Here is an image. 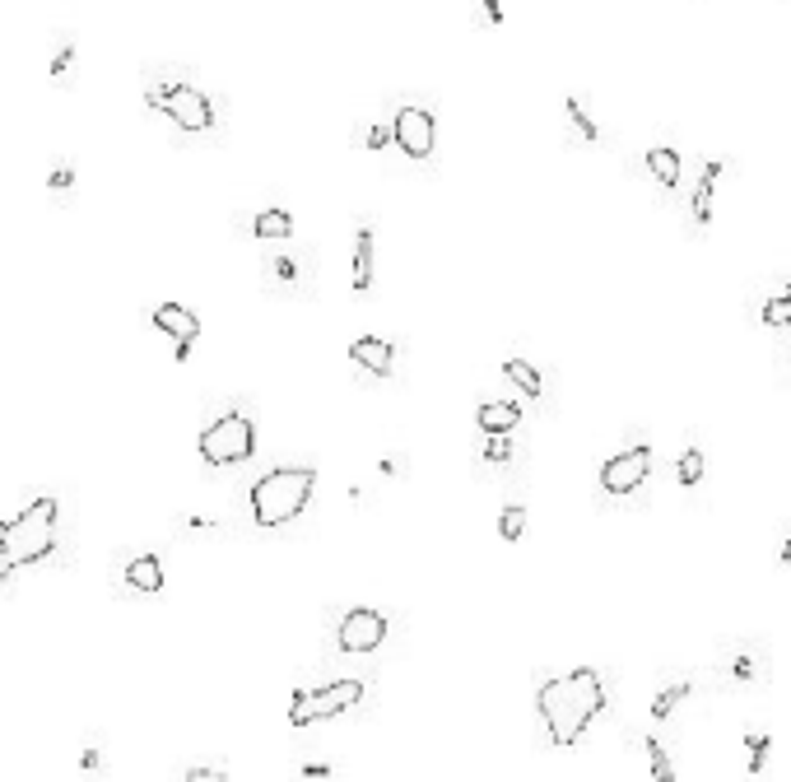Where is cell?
Returning a JSON list of instances; mask_svg holds the SVG:
<instances>
[{
  "label": "cell",
  "mask_w": 791,
  "mask_h": 782,
  "mask_svg": "<svg viewBox=\"0 0 791 782\" xmlns=\"http://www.w3.org/2000/svg\"><path fill=\"white\" fill-rule=\"evenodd\" d=\"M536 708H540V717H545L550 745H559V750L577 745V741H582V731L605 713V680H601V671H596V666H582V671L540 680Z\"/></svg>",
  "instance_id": "1"
},
{
  "label": "cell",
  "mask_w": 791,
  "mask_h": 782,
  "mask_svg": "<svg viewBox=\"0 0 791 782\" xmlns=\"http://www.w3.org/2000/svg\"><path fill=\"white\" fill-rule=\"evenodd\" d=\"M56 526H61V508H56L52 494L33 499L24 513L14 517V522H5V531H0V568L42 564L56 550Z\"/></svg>",
  "instance_id": "2"
},
{
  "label": "cell",
  "mask_w": 791,
  "mask_h": 782,
  "mask_svg": "<svg viewBox=\"0 0 791 782\" xmlns=\"http://www.w3.org/2000/svg\"><path fill=\"white\" fill-rule=\"evenodd\" d=\"M317 489V471L312 466H275L252 485L247 503H252V522L256 526H284L294 522L303 508L312 503Z\"/></svg>",
  "instance_id": "3"
},
{
  "label": "cell",
  "mask_w": 791,
  "mask_h": 782,
  "mask_svg": "<svg viewBox=\"0 0 791 782\" xmlns=\"http://www.w3.org/2000/svg\"><path fill=\"white\" fill-rule=\"evenodd\" d=\"M256 452V424L238 410L219 415L215 424L201 429V461L205 466H238Z\"/></svg>",
  "instance_id": "4"
},
{
  "label": "cell",
  "mask_w": 791,
  "mask_h": 782,
  "mask_svg": "<svg viewBox=\"0 0 791 782\" xmlns=\"http://www.w3.org/2000/svg\"><path fill=\"white\" fill-rule=\"evenodd\" d=\"M149 108L163 112L177 131H187V135H201L215 126V103L196 84H154L149 89Z\"/></svg>",
  "instance_id": "5"
},
{
  "label": "cell",
  "mask_w": 791,
  "mask_h": 782,
  "mask_svg": "<svg viewBox=\"0 0 791 782\" xmlns=\"http://www.w3.org/2000/svg\"><path fill=\"white\" fill-rule=\"evenodd\" d=\"M363 703V680H336V685L322 689H298L294 703H289V722L294 727H312V722H326V717H340L349 708Z\"/></svg>",
  "instance_id": "6"
},
{
  "label": "cell",
  "mask_w": 791,
  "mask_h": 782,
  "mask_svg": "<svg viewBox=\"0 0 791 782\" xmlns=\"http://www.w3.org/2000/svg\"><path fill=\"white\" fill-rule=\"evenodd\" d=\"M652 475V447H629V452H615L610 461H601V489L605 494H638Z\"/></svg>",
  "instance_id": "7"
},
{
  "label": "cell",
  "mask_w": 791,
  "mask_h": 782,
  "mask_svg": "<svg viewBox=\"0 0 791 782\" xmlns=\"http://www.w3.org/2000/svg\"><path fill=\"white\" fill-rule=\"evenodd\" d=\"M391 131H396V149L405 159H429L433 145H438V122H433L429 108L419 103H405L396 117H391Z\"/></svg>",
  "instance_id": "8"
},
{
  "label": "cell",
  "mask_w": 791,
  "mask_h": 782,
  "mask_svg": "<svg viewBox=\"0 0 791 782\" xmlns=\"http://www.w3.org/2000/svg\"><path fill=\"white\" fill-rule=\"evenodd\" d=\"M336 638H340V652H354V657L377 652L382 648V638H387V615H382V610H368V606L345 610Z\"/></svg>",
  "instance_id": "9"
},
{
  "label": "cell",
  "mask_w": 791,
  "mask_h": 782,
  "mask_svg": "<svg viewBox=\"0 0 791 782\" xmlns=\"http://www.w3.org/2000/svg\"><path fill=\"white\" fill-rule=\"evenodd\" d=\"M266 289L284 298H312L317 289V275H312V261L303 257H270L266 261Z\"/></svg>",
  "instance_id": "10"
},
{
  "label": "cell",
  "mask_w": 791,
  "mask_h": 782,
  "mask_svg": "<svg viewBox=\"0 0 791 782\" xmlns=\"http://www.w3.org/2000/svg\"><path fill=\"white\" fill-rule=\"evenodd\" d=\"M154 326H159L163 336H173L177 359H187L196 336H201V317L191 308H182V303H159V308H154Z\"/></svg>",
  "instance_id": "11"
},
{
  "label": "cell",
  "mask_w": 791,
  "mask_h": 782,
  "mask_svg": "<svg viewBox=\"0 0 791 782\" xmlns=\"http://www.w3.org/2000/svg\"><path fill=\"white\" fill-rule=\"evenodd\" d=\"M722 671H726L731 685H764L768 680V648L764 643H740Z\"/></svg>",
  "instance_id": "12"
},
{
  "label": "cell",
  "mask_w": 791,
  "mask_h": 782,
  "mask_svg": "<svg viewBox=\"0 0 791 782\" xmlns=\"http://www.w3.org/2000/svg\"><path fill=\"white\" fill-rule=\"evenodd\" d=\"M349 359L359 368H368V373H377V378H387L391 364H396V350H391V340H382V336H359L349 345Z\"/></svg>",
  "instance_id": "13"
},
{
  "label": "cell",
  "mask_w": 791,
  "mask_h": 782,
  "mask_svg": "<svg viewBox=\"0 0 791 782\" xmlns=\"http://www.w3.org/2000/svg\"><path fill=\"white\" fill-rule=\"evenodd\" d=\"M373 252H377L373 219H359V233H354V294L359 298L373 289Z\"/></svg>",
  "instance_id": "14"
},
{
  "label": "cell",
  "mask_w": 791,
  "mask_h": 782,
  "mask_svg": "<svg viewBox=\"0 0 791 782\" xmlns=\"http://www.w3.org/2000/svg\"><path fill=\"white\" fill-rule=\"evenodd\" d=\"M126 587H131V592H145V596H159L163 592V564L154 559V554L131 559V564H126Z\"/></svg>",
  "instance_id": "15"
},
{
  "label": "cell",
  "mask_w": 791,
  "mask_h": 782,
  "mask_svg": "<svg viewBox=\"0 0 791 782\" xmlns=\"http://www.w3.org/2000/svg\"><path fill=\"white\" fill-rule=\"evenodd\" d=\"M475 419H480L484 433H512L517 424H522V405L517 401H484L480 410H475Z\"/></svg>",
  "instance_id": "16"
},
{
  "label": "cell",
  "mask_w": 791,
  "mask_h": 782,
  "mask_svg": "<svg viewBox=\"0 0 791 782\" xmlns=\"http://www.w3.org/2000/svg\"><path fill=\"white\" fill-rule=\"evenodd\" d=\"M643 163H647V173H652V182L657 187H680V154H675L671 145H652L643 154Z\"/></svg>",
  "instance_id": "17"
},
{
  "label": "cell",
  "mask_w": 791,
  "mask_h": 782,
  "mask_svg": "<svg viewBox=\"0 0 791 782\" xmlns=\"http://www.w3.org/2000/svg\"><path fill=\"white\" fill-rule=\"evenodd\" d=\"M717 177H722V159L703 163L698 187H694V224H698V229H708V224H712V191H717Z\"/></svg>",
  "instance_id": "18"
},
{
  "label": "cell",
  "mask_w": 791,
  "mask_h": 782,
  "mask_svg": "<svg viewBox=\"0 0 791 782\" xmlns=\"http://www.w3.org/2000/svg\"><path fill=\"white\" fill-rule=\"evenodd\" d=\"M564 126H568V140H577V145H601V126L591 122L577 98H564Z\"/></svg>",
  "instance_id": "19"
},
{
  "label": "cell",
  "mask_w": 791,
  "mask_h": 782,
  "mask_svg": "<svg viewBox=\"0 0 791 782\" xmlns=\"http://www.w3.org/2000/svg\"><path fill=\"white\" fill-rule=\"evenodd\" d=\"M252 233L261 243H280V238L294 233V215H289V210H261V215L252 219Z\"/></svg>",
  "instance_id": "20"
},
{
  "label": "cell",
  "mask_w": 791,
  "mask_h": 782,
  "mask_svg": "<svg viewBox=\"0 0 791 782\" xmlns=\"http://www.w3.org/2000/svg\"><path fill=\"white\" fill-rule=\"evenodd\" d=\"M759 322H764L768 331H791V275H787V289H782V294L759 303Z\"/></svg>",
  "instance_id": "21"
},
{
  "label": "cell",
  "mask_w": 791,
  "mask_h": 782,
  "mask_svg": "<svg viewBox=\"0 0 791 782\" xmlns=\"http://www.w3.org/2000/svg\"><path fill=\"white\" fill-rule=\"evenodd\" d=\"M52 84L56 89H70V84H75V42L70 38H61L52 52Z\"/></svg>",
  "instance_id": "22"
},
{
  "label": "cell",
  "mask_w": 791,
  "mask_h": 782,
  "mask_svg": "<svg viewBox=\"0 0 791 782\" xmlns=\"http://www.w3.org/2000/svg\"><path fill=\"white\" fill-rule=\"evenodd\" d=\"M47 191H52V201H56V205H70V201H75V168H70V163H56L52 177H47Z\"/></svg>",
  "instance_id": "23"
},
{
  "label": "cell",
  "mask_w": 791,
  "mask_h": 782,
  "mask_svg": "<svg viewBox=\"0 0 791 782\" xmlns=\"http://www.w3.org/2000/svg\"><path fill=\"white\" fill-rule=\"evenodd\" d=\"M503 373H508L512 382H517V387L526 391V396H540V391H545V382H540V373L531 364H526V359H508V364H503Z\"/></svg>",
  "instance_id": "24"
},
{
  "label": "cell",
  "mask_w": 791,
  "mask_h": 782,
  "mask_svg": "<svg viewBox=\"0 0 791 782\" xmlns=\"http://www.w3.org/2000/svg\"><path fill=\"white\" fill-rule=\"evenodd\" d=\"M675 480H680L684 489H694L698 480H703V452L698 447H684L680 461H675Z\"/></svg>",
  "instance_id": "25"
},
{
  "label": "cell",
  "mask_w": 791,
  "mask_h": 782,
  "mask_svg": "<svg viewBox=\"0 0 791 782\" xmlns=\"http://www.w3.org/2000/svg\"><path fill=\"white\" fill-rule=\"evenodd\" d=\"M489 466H508L512 461V438L508 433H484V452H480Z\"/></svg>",
  "instance_id": "26"
},
{
  "label": "cell",
  "mask_w": 791,
  "mask_h": 782,
  "mask_svg": "<svg viewBox=\"0 0 791 782\" xmlns=\"http://www.w3.org/2000/svg\"><path fill=\"white\" fill-rule=\"evenodd\" d=\"M498 531H503V540H522V531H526V508H522V503H508V508H503Z\"/></svg>",
  "instance_id": "27"
},
{
  "label": "cell",
  "mask_w": 791,
  "mask_h": 782,
  "mask_svg": "<svg viewBox=\"0 0 791 782\" xmlns=\"http://www.w3.org/2000/svg\"><path fill=\"white\" fill-rule=\"evenodd\" d=\"M684 699H689V685L661 689V694H657V703H652V717H661V722H666V717L675 713V703H684Z\"/></svg>",
  "instance_id": "28"
},
{
  "label": "cell",
  "mask_w": 791,
  "mask_h": 782,
  "mask_svg": "<svg viewBox=\"0 0 791 782\" xmlns=\"http://www.w3.org/2000/svg\"><path fill=\"white\" fill-rule=\"evenodd\" d=\"M643 750L652 755V778H661V782H671L675 778V764L666 759V745L661 741H643Z\"/></svg>",
  "instance_id": "29"
},
{
  "label": "cell",
  "mask_w": 791,
  "mask_h": 782,
  "mask_svg": "<svg viewBox=\"0 0 791 782\" xmlns=\"http://www.w3.org/2000/svg\"><path fill=\"white\" fill-rule=\"evenodd\" d=\"M745 745H750V773H759V769H764L768 745H773V741H768L764 731H754V736H745Z\"/></svg>",
  "instance_id": "30"
},
{
  "label": "cell",
  "mask_w": 791,
  "mask_h": 782,
  "mask_svg": "<svg viewBox=\"0 0 791 782\" xmlns=\"http://www.w3.org/2000/svg\"><path fill=\"white\" fill-rule=\"evenodd\" d=\"M387 140H396V131H391V126H382V122L368 126V135H363V145H368V149H382Z\"/></svg>",
  "instance_id": "31"
},
{
  "label": "cell",
  "mask_w": 791,
  "mask_h": 782,
  "mask_svg": "<svg viewBox=\"0 0 791 782\" xmlns=\"http://www.w3.org/2000/svg\"><path fill=\"white\" fill-rule=\"evenodd\" d=\"M480 10H484V19H489L494 28H503V19H508V14H503V0H480Z\"/></svg>",
  "instance_id": "32"
},
{
  "label": "cell",
  "mask_w": 791,
  "mask_h": 782,
  "mask_svg": "<svg viewBox=\"0 0 791 782\" xmlns=\"http://www.w3.org/2000/svg\"><path fill=\"white\" fill-rule=\"evenodd\" d=\"M778 368L791 373V336H787V345H778Z\"/></svg>",
  "instance_id": "33"
},
{
  "label": "cell",
  "mask_w": 791,
  "mask_h": 782,
  "mask_svg": "<svg viewBox=\"0 0 791 782\" xmlns=\"http://www.w3.org/2000/svg\"><path fill=\"white\" fill-rule=\"evenodd\" d=\"M187 778H224V769H187Z\"/></svg>",
  "instance_id": "34"
},
{
  "label": "cell",
  "mask_w": 791,
  "mask_h": 782,
  "mask_svg": "<svg viewBox=\"0 0 791 782\" xmlns=\"http://www.w3.org/2000/svg\"><path fill=\"white\" fill-rule=\"evenodd\" d=\"M303 773H308V778H326L331 769H326V764H303Z\"/></svg>",
  "instance_id": "35"
},
{
  "label": "cell",
  "mask_w": 791,
  "mask_h": 782,
  "mask_svg": "<svg viewBox=\"0 0 791 782\" xmlns=\"http://www.w3.org/2000/svg\"><path fill=\"white\" fill-rule=\"evenodd\" d=\"M782 559H787V564H791V540H782Z\"/></svg>",
  "instance_id": "36"
},
{
  "label": "cell",
  "mask_w": 791,
  "mask_h": 782,
  "mask_svg": "<svg viewBox=\"0 0 791 782\" xmlns=\"http://www.w3.org/2000/svg\"><path fill=\"white\" fill-rule=\"evenodd\" d=\"M0 582H5V568H0Z\"/></svg>",
  "instance_id": "37"
}]
</instances>
